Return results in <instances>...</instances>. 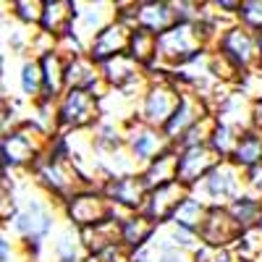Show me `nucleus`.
I'll return each mask as SVG.
<instances>
[{
    "label": "nucleus",
    "instance_id": "obj_4",
    "mask_svg": "<svg viewBox=\"0 0 262 262\" xmlns=\"http://www.w3.org/2000/svg\"><path fill=\"white\" fill-rule=\"evenodd\" d=\"M58 212L66 221V226H71L74 231L95 228L100 223L113 221V217L118 221L113 205L105 200V194L100 191V186H84V189H79L66 202L58 205Z\"/></svg>",
    "mask_w": 262,
    "mask_h": 262
},
{
    "label": "nucleus",
    "instance_id": "obj_45",
    "mask_svg": "<svg viewBox=\"0 0 262 262\" xmlns=\"http://www.w3.org/2000/svg\"><path fill=\"white\" fill-rule=\"evenodd\" d=\"M8 176H11V173L6 170V165H3V160H0V181H6Z\"/></svg>",
    "mask_w": 262,
    "mask_h": 262
},
{
    "label": "nucleus",
    "instance_id": "obj_33",
    "mask_svg": "<svg viewBox=\"0 0 262 262\" xmlns=\"http://www.w3.org/2000/svg\"><path fill=\"white\" fill-rule=\"evenodd\" d=\"M42 3L45 0H11V21L27 29H37L42 18Z\"/></svg>",
    "mask_w": 262,
    "mask_h": 262
},
{
    "label": "nucleus",
    "instance_id": "obj_41",
    "mask_svg": "<svg viewBox=\"0 0 262 262\" xmlns=\"http://www.w3.org/2000/svg\"><path fill=\"white\" fill-rule=\"evenodd\" d=\"M11 105H13V97L3 90V84H0V113H8Z\"/></svg>",
    "mask_w": 262,
    "mask_h": 262
},
{
    "label": "nucleus",
    "instance_id": "obj_18",
    "mask_svg": "<svg viewBox=\"0 0 262 262\" xmlns=\"http://www.w3.org/2000/svg\"><path fill=\"white\" fill-rule=\"evenodd\" d=\"M66 90H84L102 97L105 84L100 76V66L90 55H79L66 60Z\"/></svg>",
    "mask_w": 262,
    "mask_h": 262
},
{
    "label": "nucleus",
    "instance_id": "obj_2",
    "mask_svg": "<svg viewBox=\"0 0 262 262\" xmlns=\"http://www.w3.org/2000/svg\"><path fill=\"white\" fill-rule=\"evenodd\" d=\"M18 207L16 215L11 221V231L16 233L18 242H27V238H34V242H48V238L55 233L58 226V205H53L45 194L42 196H18Z\"/></svg>",
    "mask_w": 262,
    "mask_h": 262
},
{
    "label": "nucleus",
    "instance_id": "obj_5",
    "mask_svg": "<svg viewBox=\"0 0 262 262\" xmlns=\"http://www.w3.org/2000/svg\"><path fill=\"white\" fill-rule=\"evenodd\" d=\"M179 97H181V86L168 74H152L137 102V118L144 121L147 126L163 128L168 118L173 116V111H176Z\"/></svg>",
    "mask_w": 262,
    "mask_h": 262
},
{
    "label": "nucleus",
    "instance_id": "obj_40",
    "mask_svg": "<svg viewBox=\"0 0 262 262\" xmlns=\"http://www.w3.org/2000/svg\"><path fill=\"white\" fill-rule=\"evenodd\" d=\"M252 128L262 131V97L252 100Z\"/></svg>",
    "mask_w": 262,
    "mask_h": 262
},
{
    "label": "nucleus",
    "instance_id": "obj_44",
    "mask_svg": "<svg viewBox=\"0 0 262 262\" xmlns=\"http://www.w3.org/2000/svg\"><path fill=\"white\" fill-rule=\"evenodd\" d=\"M257 71L262 74V34H259V53H257Z\"/></svg>",
    "mask_w": 262,
    "mask_h": 262
},
{
    "label": "nucleus",
    "instance_id": "obj_6",
    "mask_svg": "<svg viewBox=\"0 0 262 262\" xmlns=\"http://www.w3.org/2000/svg\"><path fill=\"white\" fill-rule=\"evenodd\" d=\"M189 194L196 196L205 207H228L238 194H244V173L238 170L231 160H223L221 165H215Z\"/></svg>",
    "mask_w": 262,
    "mask_h": 262
},
{
    "label": "nucleus",
    "instance_id": "obj_12",
    "mask_svg": "<svg viewBox=\"0 0 262 262\" xmlns=\"http://www.w3.org/2000/svg\"><path fill=\"white\" fill-rule=\"evenodd\" d=\"M74 6V29L90 42L100 29L116 21L113 0H71Z\"/></svg>",
    "mask_w": 262,
    "mask_h": 262
},
{
    "label": "nucleus",
    "instance_id": "obj_20",
    "mask_svg": "<svg viewBox=\"0 0 262 262\" xmlns=\"http://www.w3.org/2000/svg\"><path fill=\"white\" fill-rule=\"evenodd\" d=\"M74 27V6L71 0H45L42 3V18H39V32L50 34L55 42Z\"/></svg>",
    "mask_w": 262,
    "mask_h": 262
},
{
    "label": "nucleus",
    "instance_id": "obj_10",
    "mask_svg": "<svg viewBox=\"0 0 262 262\" xmlns=\"http://www.w3.org/2000/svg\"><path fill=\"white\" fill-rule=\"evenodd\" d=\"M207 116H212L210 105H207L200 95H196V92L181 90V97H179L176 111H173V116L168 118V123H165L160 131L165 134V139H168L173 147H176L179 139L186 134V131H189L191 126H196L202 118H207Z\"/></svg>",
    "mask_w": 262,
    "mask_h": 262
},
{
    "label": "nucleus",
    "instance_id": "obj_13",
    "mask_svg": "<svg viewBox=\"0 0 262 262\" xmlns=\"http://www.w3.org/2000/svg\"><path fill=\"white\" fill-rule=\"evenodd\" d=\"M186 196H189V189L181 186L179 181L158 186V189H149L147 200H144V207H142V215H147L155 226H168L173 212L179 210V205L186 200Z\"/></svg>",
    "mask_w": 262,
    "mask_h": 262
},
{
    "label": "nucleus",
    "instance_id": "obj_17",
    "mask_svg": "<svg viewBox=\"0 0 262 262\" xmlns=\"http://www.w3.org/2000/svg\"><path fill=\"white\" fill-rule=\"evenodd\" d=\"M176 24H179V16H176V8H173V0H137L134 29H144L149 34L160 37Z\"/></svg>",
    "mask_w": 262,
    "mask_h": 262
},
{
    "label": "nucleus",
    "instance_id": "obj_35",
    "mask_svg": "<svg viewBox=\"0 0 262 262\" xmlns=\"http://www.w3.org/2000/svg\"><path fill=\"white\" fill-rule=\"evenodd\" d=\"M236 21L242 27L252 29L254 34H262V0H242Z\"/></svg>",
    "mask_w": 262,
    "mask_h": 262
},
{
    "label": "nucleus",
    "instance_id": "obj_31",
    "mask_svg": "<svg viewBox=\"0 0 262 262\" xmlns=\"http://www.w3.org/2000/svg\"><path fill=\"white\" fill-rule=\"evenodd\" d=\"M238 137H242V131H238V128L215 121V128H212V134H210V142H207V144L212 147V152H215V155L221 158V160H231Z\"/></svg>",
    "mask_w": 262,
    "mask_h": 262
},
{
    "label": "nucleus",
    "instance_id": "obj_37",
    "mask_svg": "<svg viewBox=\"0 0 262 262\" xmlns=\"http://www.w3.org/2000/svg\"><path fill=\"white\" fill-rule=\"evenodd\" d=\"M244 191L257 196V200H262V165L244 170Z\"/></svg>",
    "mask_w": 262,
    "mask_h": 262
},
{
    "label": "nucleus",
    "instance_id": "obj_23",
    "mask_svg": "<svg viewBox=\"0 0 262 262\" xmlns=\"http://www.w3.org/2000/svg\"><path fill=\"white\" fill-rule=\"evenodd\" d=\"M231 163L242 173L262 165V131L259 128L242 131V137H238V142H236V149L231 155Z\"/></svg>",
    "mask_w": 262,
    "mask_h": 262
},
{
    "label": "nucleus",
    "instance_id": "obj_34",
    "mask_svg": "<svg viewBox=\"0 0 262 262\" xmlns=\"http://www.w3.org/2000/svg\"><path fill=\"white\" fill-rule=\"evenodd\" d=\"M212 128H215V116H207L202 118L196 126H191L186 134L179 139V144L173 147V149H186V147H202L210 142V134H212Z\"/></svg>",
    "mask_w": 262,
    "mask_h": 262
},
{
    "label": "nucleus",
    "instance_id": "obj_30",
    "mask_svg": "<svg viewBox=\"0 0 262 262\" xmlns=\"http://www.w3.org/2000/svg\"><path fill=\"white\" fill-rule=\"evenodd\" d=\"M18 90L29 102H37L39 95H42V74H39V63L37 58L27 55L21 58V66H18Z\"/></svg>",
    "mask_w": 262,
    "mask_h": 262
},
{
    "label": "nucleus",
    "instance_id": "obj_3",
    "mask_svg": "<svg viewBox=\"0 0 262 262\" xmlns=\"http://www.w3.org/2000/svg\"><path fill=\"white\" fill-rule=\"evenodd\" d=\"M55 118L60 134H90L102 121L100 95L84 90H66L55 102Z\"/></svg>",
    "mask_w": 262,
    "mask_h": 262
},
{
    "label": "nucleus",
    "instance_id": "obj_28",
    "mask_svg": "<svg viewBox=\"0 0 262 262\" xmlns=\"http://www.w3.org/2000/svg\"><path fill=\"white\" fill-rule=\"evenodd\" d=\"M50 254H53L55 262H69V259L84 257V247H81L79 231H74L71 226L55 228L53 242H50Z\"/></svg>",
    "mask_w": 262,
    "mask_h": 262
},
{
    "label": "nucleus",
    "instance_id": "obj_15",
    "mask_svg": "<svg viewBox=\"0 0 262 262\" xmlns=\"http://www.w3.org/2000/svg\"><path fill=\"white\" fill-rule=\"evenodd\" d=\"M128 37H131V27H126L123 21H113L105 29H100L90 42H86V55H90L97 66L105 60H113L118 55H126L128 50Z\"/></svg>",
    "mask_w": 262,
    "mask_h": 262
},
{
    "label": "nucleus",
    "instance_id": "obj_7",
    "mask_svg": "<svg viewBox=\"0 0 262 262\" xmlns=\"http://www.w3.org/2000/svg\"><path fill=\"white\" fill-rule=\"evenodd\" d=\"M212 50L217 55H223L238 74L257 71V53H259V34L252 29L242 27L238 21H233L231 27H226L221 34L215 37Z\"/></svg>",
    "mask_w": 262,
    "mask_h": 262
},
{
    "label": "nucleus",
    "instance_id": "obj_42",
    "mask_svg": "<svg viewBox=\"0 0 262 262\" xmlns=\"http://www.w3.org/2000/svg\"><path fill=\"white\" fill-rule=\"evenodd\" d=\"M11 21V3H0V27Z\"/></svg>",
    "mask_w": 262,
    "mask_h": 262
},
{
    "label": "nucleus",
    "instance_id": "obj_27",
    "mask_svg": "<svg viewBox=\"0 0 262 262\" xmlns=\"http://www.w3.org/2000/svg\"><path fill=\"white\" fill-rule=\"evenodd\" d=\"M231 212V217L236 221V226L242 231H249V228H257L262 223V200H257V196L252 194H238L236 200L226 207Z\"/></svg>",
    "mask_w": 262,
    "mask_h": 262
},
{
    "label": "nucleus",
    "instance_id": "obj_8",
    "mask_svg": "<svg viewBox=\"0 0 262 262\" xmlns=\"http://www.w3.org/2000/svg\"><path fill=\"white\" fill-rule=\"evenodd\" d=\"M123 144L128 158L134 160V165L142 170L147 163H152L155 158H160L163 152L173 149V144L165 139V134L155 126H147L144 121H139L137 116L128 118L123 123Z\"/></svg>",
    "mask_w": 262,
    "mask_h": 262
},
{
    "label": "nucleus",
    "instance_id": "obj_1",
    "mask_svg": "<svg viewBox=\"0 0 262 262\" xmlns=\"http://www.w3.org/2000/svg\"><path fill=\"white\" fill-rule=\"evenodd\" d=\"M45 149L48 137L27 118H21L0 137V160L8 173H29L34 163L45 155Z\"/></svg>",
    "mask_w": 262,
    "mask_h": 262
},
{
    "label": "nucleus",
    "instance_id": "obj_39",
    "mask_svg": "<svg viewBox=\"0 0 262 262\" xmlns=\"http://www.w3.org/2000/svg\"><path fill=\"white\" fill-rule=\"evenodd\" d=\"M16 254V244L8 242V236L3 233V228H0V262H11Z\"/></svg>",
    "mask_w": 262,
    "mask_h": 262
},
{
    "label": "nucleus",
    "instance_id": "obj_32",
    "mask_svg": "<svg viewBox=\"0 0 262 262\" xmlns=\"http://www.w3.org/2000/svg\"><path fill=\"white\" fill-rule=\"evenodd\" d=\"M236 262H262V228H249L242 231L238 242L233 247Z\"/></svg>",
    "mask_w": 262,
    "mask_h": 262
},
{
    "label": "nucleus",
    "instance_id": "obj_21",
    "mask_svg": "<svg viewBox=\"0 0 262 262\" xmlns=\"http://www.w3.org/2000/svg\"><path fill=\"white\" fill-rule=\"evenodd\" d=\"M79 238H81L84 254L97 259V257L105 254L107 249L121 247V244H118V221L113 217V221L100 223V226H95V228H84V231H79Z\"/></svg>",
    "mask_w": 262,
    "mask_h": 262
},
{
    "label": "nucleus",
    "instance_id": "obj_9",
    "mask_svg": "<svg viewBox=\"0 0 262 262\" xmlns=\"http://www.w3.org/2000/svg\"><path fill=\"white\" fill-rule=\"evenodd\" d=\"M100 191L105 194V200L113 205L118 221L123 215H131V212H142L144 207V200H147V186L137 173H126V176H113V179H105L100 184Z\"/></svg>",
    "mask_w": 262,
    "mask_h": 262
},
{
    "label": "nucleus",
    "instance_id": "obj_22",
    "mask_svg": "<svg viewBox=\"0 0 262 262\" xmlns=\"http://www.w3.org/2000/svg\"><path fill=\"white\" fill-rule=\"evenodd\" d=\"M90 142H92V149H95V158L116 155V152L126 149V144H123V123H116V121L102 118V121L90 131Z\"/></svg>",
    "mask_w": 262,
    "mask_h": 262
},
{
    "label": "nucleus",
    "instance_id": "obj_36",
    "mask_svg": "<svg viewBox=\"0 0 262 262\" xmlns=\"http://www.w3.org/2000/svg\"><path fill=\"white\" fill-rule=\"evenodd\" d=\"M189 257H191V262H236L233 249L207 247V244H200V247H196Z\"/></svg>",
    "mask_w": 262,
    "mask_h": 262
},
{
    "label": "nucleus",
    "instance_id": "obj_25",
    "mask_svg": "<svg viewBox=\"0 0 262 262\" xmlns=\"http://www.w3.org/2000/svg\"><path fill=\"white\" fill-rule=\"evenodd\" d=\"M139 176H142L147 189H158V186L173 184L176 181V149H168V152H163L160 158L147 163L139 170Z\"/></svg>",
    "mask_w": 262,
    "mask_h": 262
},
{
    "label": "nucleus",
    "instance_id": "obj_43",
    "mask_svg": "<svg viewBox=\"0 0 262 262\" xmlns=\"http://www.w3.org/2000/svg\"><path fill=\"white\" fill-rule=\"evenodd\" d=\"M6 63H8V58H6V50L0 48V84H3V79H6Z\"/></svg>",
    "mask_w": 262,
    "mask_h": 262
},
{
    "label": "nucleus",
    "instance_id": "obj_38",
    "mask_svg": "<svg viewBox=\"0 0 262 262\" xmlns=\"http://www.w3.org/2000/svg\"><path fill=\"white\" fill-rule=\"evenodd\" d=\"M152 262H191V257L181 254V252H170V249H158V254H155Z\"/></svg>",
    "mask_w": 262,
    "mask_h": 262
},
{
    "label": "nucleus",
    "instance_id": "obj_14",
    "mask_svg": "<svg viewBox=\"0 0 262 262\" xmlns=\"http://www.w3.org/2000/svg\"><path fill=\"white\" fill-rule=\"evenodd\" d=\"M238 236H242V228L236 226V221L231 217V212L226 207H207L205 223L200 228V244L233 249Z\"/></svg>",
    "mask_w": 262,
    "mask_h": 262
},
{
    "label": "nucleus",
    "instance_id": "obj_16",
    "mask_svg": "<svg viewBox=\"0 0 262 262\" xmlns=\"http://www.w3.org/2000/svg\"><path fill=\"white\" fill-rule=\"evenodd\" d=\"M158 231H160V226H155L142 212L123 215L118 221V244L123 247L126 254H134V252H139V249H144L155 242Z\"/></svg>",
    "mask_w": 262,
    "mask_h": 262
},
{
    "label": "nucleus",
    "instance_id": "obj_29",
    "mask_svg": "<svg viewBox=\"0 0 262 262\" xmlns=\"http://www.w3.org/2000/svg\"><path fill=\"white\" fill-rule=\"evenodd\" d=\"M205 215H207V207L196 200V196H186V200L179 205V210L173 212L170 217V226H176V228H184V231H191L200 236V228L205 223Z\"/></svg>",
    "mask_w": 262,
    "mask_h": 262
},
{
    "label": "nucleus",
    "instance_id": "obj_26",
    "mask_svg": "<svg viewBox=\"0 0 262 262\" xmlns=\"http://www.w3.org/2000/svg\"><path fill=\"white\" fill-rule=\"evenodd\" d=\"M152 244H155V249H170V252L191 254L196 247H200V236L168 223V226H160V231H158V236H155Z\"/></svg>",
    "mask_w": 262,
    "mask_h": 262
},
{
    "label": "nucleus",
    "instance_id": "obj_46",
    "mask_svg": "<svg viewBox=\"0 0 262 262\" xmlns=\"http://www.w3.org/2000/svg\"><path fill=\"white\" fill-rule=\"evenodd\" d=\"M69 262H97V259H95V257H86V254H84V257H79V259H69Z\"/></svg>",
    "mask_w": 262,
    "mask_h": 262
},
{
    "label": "nucleus",
    "instance_id": "obj_19",
    "mask_svg": "<svg viewBox=\"0 0 262 262\" xmlns=\"http://www.w3.org/2000/svg\"><path fill=\"white\" fill-rule=\"evenodd\" d=\"M37 63H39V74H42V95H39V100L58 102L60 95L66 92V58L55 48L50 53H42L37 58Z\"/></svg>",
    "mask_w": 262,
    "mask_h": 262
},
{
    "label": "nucleus",
    "instance_id": "obj_11",
    "mask_svg": "<svg viewBox=\"0 0 262 262\" xmlns=\"http://www.w3.org/2000/svg\"><path fill=\"white\" fill-rule=\"evenodd\" d=\"M221 163H223V160L215 155L210 144L176 149V181L191 191L215 165H221Z\"/></svg>",
    "mask_w": 262,
    "mask_h": 262
},
{
    "label": "nucleus",
    "instance_id": "obj_24",
    "mask_svg": "<svg viewBox=\"0 0 262 262\" xmlns=\"http://www.w3.org/2000/svg\"><path fill=\"white\" fill-rule=\"evenodd\" d=\"M126 55L149 74L152 69H155V63H158V37L144 32V29H131Z\"/></svg>",
    "mask_w": 262,
    "mask_h": 262
}]
</instances>
